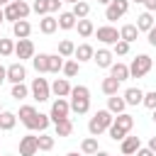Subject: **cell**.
Here are the masks:
<instances>
[{
    "mask_svg": "<svg viewBox=\"0 0 156 156\" xmlns=\"http://www.w3.org/2000/svg\"><path fill=\"white\" fill-rule=\"evenodd\" d=\"M71 12H73V17H76V20H85V17L90 15V5H88L85 0H80V2H76V5H73V10H71Z\"/></svg>",
    "mask_w": 156,
    "mask_h": 156,
    "instance_id": "27",
    "label": "cell"
},
{
    "mask_svg": "<svg viewBox=\"0 0 156 156\" xmlns=\"http://www.w3.org/2000/svg\"><path fill=\"white\" fill-rule=\"evenodd\" d=\"M32 66L37 73H49V54H39V56H32Z\"/></svg>",
    "mask_w": 156,
    "mask_h": 156,
    "instance_id": "22",
    "label": "cell"
},
{
    "mask_svg": "<svg viewBox=\"0 0 156 156\" xmlns=\"http://www.w3.org/2000/svg\"><path fill=\"white\" fill-rule=\"evenodd\" d=\"M151 112H154V115H151V119H154V122H156V110H151Z\"/></svg>",
    "mask_w": 156,
    "mask_h": 156,
    "instance_id": "54",
    "label": "cell"
},
{
    "mask_svg": "<svg viewBox=\"0 0 156 156\" xmlns=\"http://www.w3.org/2000/svg\"><path fill=\"white\" fill-rule=\"evenodd\" d=\"M141 105H144V107H149V110H156V90H151V93H144V100H141Z\"/></svg>",
    "mask_w": 156,
    "mask_h": 156,
    "instance_id": "40",
    "label": "cell"
},
{
    "mask_svg": "<svg viewBox=\"0 0 156 156\" xmlns=\"http://www.w3.org/2000/svg\"><path fill=\"white\" fill-rule=\"evenodd\" d=\"M139 149H141L139 136H124V139H122V154H124V156H132V154H136Z\"/></svg>",
    "mask_w": 156,
    "mask_h": 156,
    "instance_id": "16",
    "label": "cell"
},
{
    "mask_svg": "<svg viewBox=\"0 0 156 156\" xmlns=\"http://www.w3.org/2000/svg\"><path fill=\"white\" fill-rule=\"evenodd\" d=\"M61 71L66 73V78H73V76H78L80 63H78V61H63V68H61Z\"/></svg>",
    "mask_w": 156,
    "mask_h": 156,
    "instance_id": "35",
    "label": "cell"
},
{
    "mask_svg": "<svg viewBox=\"0 0 156 156\" xmlns=\"http://www.w3.org/2000/svg\"><path fill=\"white\" fill-rule=\"evenodd\" d=\"M98 2H102V5H110V2H112V0H98Z\"/></svg>",
    "mask_w": 156,
    "mask_h": 156,
    "instance_id": "51",
    "label": "cell"
},
{
    "mask_svg": "<svg viewBox=\"0 0 156 156\" xmlns=\"http://www.w3.org/2000/svg\"><path fill=\"white\" fill-rule=\"evenodd\" d=\"M39 29H41L44 34H54V32L58 29V22H56V17H51V15H44V17L39 20Z\"/></svg>",
    "mask_w": 156,
    "mask_h": 156,
    "instance_id": "20",
    "label": "cell"
},
{
    "mask_svg": "<svg viewBox=\"0 0 156 156\" xmlns=\"http://www.w3.org/2000/svg\"><path fill=\"white\" fill-rule=\"evenodd\" d=\"M93 156H110L107 151H98V154H93Z\"/></svg>",
    "mask_w": 156,
    "mask_h": 156,
    "instance_id": "49",
    "label": "cell"
},
{
    "mask_svg": "<svg viewBox=\"0 0 156 156\" xmlns=\"http://www.w3.org/2000/svg\"><path fill=\"white\" fill-rule=\"evenodd\" d=\"M61 2H73V5H76V2H80V0H61Z\"/></svg>",
    "mask_w": 156,
    "mask_h": 156,
    "instance_id": "52",
    "label": "cell"
},
{
    "mask_svg": "<svg viewBox=\"0 0 156 156\" xmlns=\"http://www.w3.org/2000/svg\"><path fill=\"white\" fill-rule=\"evenodd\" d=\"M110 76L122 83V80L129 78V66H124V63H112V66H110Z\"/></svg>",
    "mask_w": 156,
    "mask_h": 156,
    "instance_id": "23",
    "label": "cell"
},
{
    "mask_svg": "<svg viewBox=\"0 0 156 156\" xmlns=\"http://www.w3.org/2000/svg\"><path fill=\"white\" fill-rule=\"evenodd\" d=\"M93 61L98 63V68H110V66H112V51L98 49V51L93 54Z\"/></svg>",
    "mask_w": 156,
    "mask_h": 156,
    "instance_id": "15",
    "label": "cell"
},
{
    "mask_svg": "<svg viewBox=\"0 0 156 156\" xmlns=\"http://www.w3.org/2000/svg\"><path fill=\"white\" fill-rule=\"evenodd\" d=\"M61 68H63V56L49 54V73H58Z\"/></svg>",
    "mask_w": 156,
    "mask_h": 156,
    "instance_id": "34",
    "label": "cell"
},
{
    "mask_svg": "<svg viewBox=\"0 0 156 156\" xmlns=\"http://www.w3.org/2000/svg\"><path fill=\"white\" fill-rule=\"evenodd\" d=\"M37 146H39V151H51L54 149V136H49V134L37 136Z\"/></svg>",
    "mask_w": 156,
    "mask_h": 156,
    "instance_id": "36",
    "label": "cell"
},
{
    "mask_svg": "<svg viewBox=\"0 0 156 156\" xmlns=\"http://www.w3.org/2000/svg\"><path fill=\"white\" fill-rule=\"evenodd\" d=\"M124 107H127L124 98H117V95H110V98H107V112H112V115H122Z\"/></svg>",
    "mask_w": 156,
    "mask_h": 156,
    "instance_id": "19",
    "label": "cell"
},
{
    "mask_svg": "<svg viewBox=\"0 0 156 156\" xmlns=\"http://www.w3.org/2000/svg\"><path fill=\"white\" fill-rule=\"evenodd\" d=\"M98 39L102 41V44H117L119 41V32L115 29V27H110V24H105V27H98Z\"/></svg>",
    "mask_w": 156,
    "mask_h": 156,
    "instance_id": "11",
    "label": "cell"
},
{
    "mask_svg": "<svg viewBox=\"0 0 156 156\" xmlns=\"http://www.w3.org/2000/svg\"><path fill=\"white\" fill-rule=\"evenodd\" d=\"M127 10H129V0H112L107 5V10H105V20L107 22H115L122 15H127Z\"/></svg>",
    "mask_w": 156,
    "mask_h": 156,
    "instance_id": "8",
    "label": "cell"
},
{
    "mask_svg": "<svg viewBox=\"0 0 156 156\" xmlns=\"http://www.w3.org/2000/svg\"><path fill=\"white\" fill-rule=\"evenodd\" d=\"M149 44H151V46H156V24L149 29Z\"/></svg>",
    "mask_w": 156,
    "mask_h": 156,
    "instance_id": "43",
    "label": "cell"
},
{
    "mask_svg": "<svg viewBox=\"0 0 156 156\" xmlns=\"http://www.w3.org/2000/svg\"><path fill=\"white\" fill-rule=\"evenodd\" d=\"M0 112H2V107H0Z\"/></svg>",
    "mask_w": 156,
    "mask_h": 156,
    "instance_id": "58",
    "label": "cell"
},
{
    "mask_svg": "<svg viewBox=\"0 0 156 156\" xmlns=\"http://www.w3.org/2000/svg\"><path fill=\"white\" fill-rule=\"evenodd\" d=\"M146 149H151V151L156 154V136H151V139H149V146H146Z\"/></svg>",
    "mask_w": 156,
    "mask_h": 156,
    "instance_id": "47",
    "label": "cell"
},
{
    "mask_svg": "<svg viewBox=\"0 0 156 156\" xmlns=\"http://www.w3.org/2000/svg\"><path fill=\"white\" fill-rule=\"evenodd\" d=\"M134 2H146V0H134Z\"/></svg>",
    "mask_w": 156,
    "mask_h": 156,
    "instance_id": "56",
    "label": "cell"
},
{
    "mask_svg": "<svg viewBox=\"0 0 156 156\" xmlns=\"http://www.w3.org/2000/svg\"><path fill=\"white\" fill-rule=\"evenodd\" d=\"M32 10H34L39 17L49 15V0H34V2H32Z\"/></svg>",
    "mask_w": 156,
    "mask_h": 156,
    "instance_id": "38",
    "label": "cell"
},
{
    "mask_svg": "<svg viewBox=\"0 0 156 156\" xmlns=\"http://www.w3.org/2000/svg\"><path fill=\"white\" fill-rule=\"evenodd\" d=\"M56 22H58L61 29H73V27H76V17H73V12H61Z\"/></svg>",
    "mask_w": 156,
    "mask_h": 156,
    "instance_id": "29",
    "label": "cell"
},
{
    "mask_svg": "<svg viewBox=\"0 0 156 156\" xmlns=\"http://www.w3.org/2000/svg\"><path fill=\"white\" fill-rule=\"evenodd\" d=\"M151 66H154L151 56H146V54H139V56L132 61V66H129V76H132V78H144V76L151 71Z\"/></svg>",
    "mask_w": 156,
    "mask_h": 156,
    "instance_id": "5",
    "label": "cell"
},
{
    "mask_svg": "<svg viewBox=\"0 0 156 156\" xmlns=\"http://www.w3.org/2000/svg\"><path fill=\"white\" fill-rule=\"evenodd\" d=\"M37 151H39V146H37V136L34 134H27V136L20 139V156H34Z\"/></svg>",
    "mask_w": 156,
    "mask_h": 156,
    "instance_id": "13",
    "label": "cell"
},
{
    "mask_svg": "<svg viewBox=\"0 0 156 156\" xmlns=\"http://www.w3.org/2000/svg\"><path fill=\"white\" fill-rule=\"evenodd\" d=\"M10 54H15L12 39H2V37H0V56H10Z\"/></svg>",
    "mask_w": 156,
    "mask_h": 156,
    "instance_id": "39",
    "label": "cell"
},
{
    "mask_svg": "<svg viewBox=\"0 0 156 156\" xmlns=\"http://www.w3.org/2000/svg\"><path fill=\"white\" fill-rule=\"evenodd\" d=\"M68 112H71V105H68V100H66V98H58V100H54V105H51L49 119L56 124V122L66 119V117H68Z\"/></svg>",
    "mask_w": 156,
    "mask_h": 156,
    "instance_id": "7",
    "label": "cell"
},
{
    "mask_svg": "<svg viewBox=\"0 0 156 156\" xmlns=\"http://www.w3.org/2000/svg\"><path fill=\"white\" fill-rule=\"evenodd\" d=\"M112 112H107V110H98L93 117H90V122H88V132H90V136H100L105 129H110V124H112Z\"/></svg>",
    "mask_w": 156,
    "mask_h": 156,
    "instance_id": "3",
    "label": "cell"
},
{
    "mask_svg": "<svg viewBox=\"0 0 156 156\" xmlns=\"http://www.w3.org/2000/svg\"><path fill=\"white\" fill-rule=\"evenodd\" d=\"M51 93H54L56 98L71 95V83H68V78H56V80L51 83Z\"/></svg>",
    "mask_w": 156,
    "mask_h": 156,
    "instance_id": "14",
    "label": "cell"
},
{
    "mask_svg": "<svg viewBox=\"0 0 156 156\" xmlns=\"http://www.w3.org/2000/svg\"><path fill=\"white\" fill-rule=\"evenodd\" d=\"M15 122H17V115H15V112H7V110L0 112V129H2V132H10V129L15 127Z\"/></svg>",
    "mask_w": 156,
    "mask_h": 156,
    "instance_id": "25",
    "label": "cell"
},
{
    "mask_svg": "<svg viewBox=\"0 0 156 156\" xmlns=\"http://www.w3.org/2000/svg\"><path fill=\"white\" fill-rule=\"evenodd\" d=\"M141 100H144V93L139 88H127L124 90V102L127 105H141Z\"/></svg>",
    "mask_w": 156,
    "mask_h": 156,
    "instance_id": "24",
    "label": "cell"
},
{
    "mask_svg": "<svg viewBox=\"0 0 156 156\" xmlns=\"http://www.w3.org/2000/svg\"><path fill=\"white\" fill-rule=\"evenodd\" d=\"M115 54H117V56H124V54H129V44L119 39V41L115 44Z\"/></svg>",
    "mask_w": 156,
    "mask_h": 156,
    "instance_id": "42",
    "label": "cell"
},
{
    "mask_svg": "<svg viewBox=\"0 0 156 156\" xmlns=\"http://www.w3.org/2000/svg\"><path fill=\"white\" fill-rule=\"evenodd\" d=\"M122 156H124V154H122Z\"/></svg>",
    "mask_w": 156,
    "mask_h": 156,
    "instance_id": "59",
    "label": "cell"
},
{
    "mask_svg": "<svg viewBox=\"0 0 156 156\" xmlns=\"http://www.w3.org/2000/svg\"><path fill=\"white\" fill-rule=\"evenodd\" d=\"M93 54H95V49H93L90 44H80V46H76V51H73V56H76V61H78V63L90 61V58H93Z\"/></svg>",
    "mask_w": 156,
    "mask_h": 156,
    "instance_id": "18",
    "label": "cell"
},
{
    "mask_svg": "<svg viewBox=\"0 0 156 156\" xmlns=\"http://www.w3.org/2000/svg\"><path fill=\"white\" fill-rule=\"evenodd\" d=\"M5 76H7V68H5V66H0V80H5Z\"/></svg>",
    "mask_w": 156,
    "mask_h": 156,
    "instance_id": "48",
    "label": "cell"
},
{
    "mask_svg": "<svg viewBox=\"0 0 156 156\" xmlns=\"http://www.w3.org/2000/svg\"><path fill=\"white\" fill-rule=\"evenodd\" d=\"M71 134H73V122L68 117L56 122V136H71Z\"/></svg>",
    "mask_w": 156,
    "mask_h": 156,
    "instance_id": "28",
    "label": "cell"
},
{
    "mask_svg": "<svg viewBox=\"0 0 156 156\" xmlns=\"http://www.w3.org/2000/svg\"><path fill=\"white\" fill-rule=\"evenodd\" d=\"M154 27V17H151V12H141L139 17H136V29L139 32H149Z\"/></svg>",
    "mask_w": 156,
    "mask_h": 156,
    "instance_id": "26",
    "label": "cell"
},
{
    "mask_svg": "<svg viewBox=\"0 0 156 156\" xmlns=\"http://www.w3.org/2000/svg\"><path fill=\"white\" fill-rule=\"evenodd\" d=\"M2 20H5V15H2V10H0V24H2Z\"/></svg>",
    "mask_w": 156,
    "mask_h": 156,
    "instance_id": "55",
    "label": "cell"
},
{
    "mask_svg": "<svg viewBox=\"0 0 156 156\" xmlns=\"http://www.w3.org/2000/svg\"><path fill=\"white\" fill-rule=\"evenodd\" d=\"M76 27H78V34H80V37H90V34L95 32V27H93L90 20H78Z\"/></svg>",
    "mask_w": 156,
    "mask_h": 156,
    "instance_id": "33",
    "label": "cell"
},
{
    "mask_svg": "<svg viewBox=\"0 0 156 156\" xmlns=\"http://www.w3.org/2000/svg\"><path fill=\"white\" fill-rule=\"evenodd\" d=\"M136 37H139V29H136V24H124V27L119 29V39H122V41H127V44L136 41Z\"/></svg>",
    "mask_w": 156,
    "mask_h": 156,
    "instance_id": "21",
    "label": "cell"
},
{
    "mask_svg": "<svg viewBox=\"0 0 156 156\" xmlns=\"http://www.w3.org/2000/svg\"><path fill=\"white\" fill-rule=\"evenodd\" d=\"M132 127H134V117L132 115H127V112H122V115H117L115 119H112V124H110V139L112 141H122L129 132H132Z\"/></svg>",
    "mask_w": 156,
    "mask_h": 156,
    "instance_id": "1",
    "label": "cell"
},
{
    "mask_svg": "<svg viewBox=\"0 0 156 156\" xmlns=\"http://www.w3.org/2000/svg\"><path fill=\"white\" fill-rule=\"evenodd\" d=\"M29 95V88L24 85V83H17V85H12V98L15 100H24Z\"/></svg>",
    "mask_w": 156,
    "mask_h": 156,
    "instance_id": "37",
    "label": "cell"
},
{
    "mask_svg": "<svg viewBox=\"0 0 156 156\" xmlns=\"http://www.w3.org/2000/svg\"><path fill=\"white\" fill-rule=\"evenodd\" d=\"M0 85H2V80H0Z\"/></svg>",
    "mask_w": 156,
    "mask_h": 156,
    "instance_id": "57",
    "label": "cell"
},
{
    "mask_svg": "<svg viewBox=\"0 0 156 156\" xmlns=\"http://www.w3.org/2000/svg\"><path fill=\"white\" fill-rule=\"evenodd\" d=\"M29 93H32V98H34V100L46 102V100H49V95H51V85L46 83V78H34V80H32Z\"/></svg>",
    "mask_w": 156,
    "mask_h": 156,
    "instance_id": "6",
    "label": "cell"
},
{
    "mask_svg": "<svg viewBox=\"0 0 156 156\" xmlns=\"http://www.w3.org/2000/svg\"><path fill=\"white\" fill-rule=\"evenodd\" d=\"M20 122L27 129H37V110L32 105H22L20 107Z\"/></svg>",
    "mask_w": 156,
    "mask_h": 156,
    "instance_id": "10",
    "label": "cell"
},
{
    "mask_svg": "<svg viewBox=\"0 0 156 156\" xmlns=\"http://www.w3.org/2000/svg\"><path fill=\"white\" fill-rule=\"evenodd\" d=\"M66 156H80V154H76V151H71V154H66Z\"/></svg>",
    "mask_w": 156,
    "mask_h": 156,
    "instance_id": "53",
    "label": "cell"
},
{
    "mask_svg": "<svg viewBox=\"0 0 156 156\" xmlns=\"http://www.w3.org/2000/svg\"><path fill=\"white\" fill-rule=\"evenodd\" d=\"M71 110L76 112V115H85L88 110H90V90L85 88V85H76V88H71Z\"/></svg>",
    "mask_w": 156,
    "mask_h": 156,
    "instance_id": "2",
    "label": "cell"
},
{
    "mask_svg": "<svg viewBox=\"0 0 156 156\" xmlns=\"http://www.w3.org/2000/svg\"><path fill=\"white\" fill-rule=\"evenodd\" d=\"M15 56L22 61V58H32L34 56V44H32V39H17V44H15Z\"/></svg>",
    "mask_w": 156,
    "mask_h": 156,
    "instance_id": "12",
    "label": "cell"
},
{
    "mask_svg": "<svg viewBox=\"0 0 156 156\" xmlns=\"http://www.w3.org/2000/svg\"><path fill=\"white\" fill-rule=\"evenodd\" d=\"M12 34H15L17 39H27V37L32 34V24H29L27 20H17V22L12 24Z\"/></svg>",
    "mask_w": 156,
    "mask_h": 156,
    "instance_id": "17",
    "label": "cell"
},
{
    "mask_svg": "<svg viewBox=\"0 0 156 156\" xmlns=\"http://www.w3.org/2000/svg\"><path fill=\"white\" fill-rule=\"evenodd\" d=\"M61 7V0H49V12H56Z\"/></svg>",
    "mask_w": 156,
    "mask_h": 156,
    "instance_id": "44",
    "label": "cell"
},
{
    "mask_svg": "<svg viewBox=\"0 0 156 156\" xmlns=\"http://www.w3.org/2000/svg\"><path fill=\"white\" fill-rule=\"evenodd\" d=\"M5 5H10V0H0V7H5Z\"/></svg>",
    "mask_w": 156,
    "mask_h": 156,
    "instance_id": "50",
    "label": "cell"
},
{
    "mask_svg": "<svg viewBox=\"0 0 156 156\" xmlns=\"http://www.w3.org/2000/svg\"><path fill=\"white\" fill-rule=\"evenodd\" d=\"M80 151H83V154H98V151H100V149H98V136H88V139H83Z\"/></svg>",
    "mask_w": 156,
    "mask_h": 156,
    "instance_id": "32",
    "label": "cell"
},
{
    "mask_svg": "<svg viewBox=\"0 0 156 156\" xmlns=\"http://www.w3.org/2000/svg\"><path fill=\"white\" fill-rule=\"evenodd\" d=\"M146 12H156V0H146Z\"/></svg>",
    "mask_w": 156,
    "mask_h": 156,
    "instance_id": "45",
    "label": "cell"
},
{
    "mask_svg": "<svg viewBox=\"0 0 156 156\" xmlns=\"http://www.w3.org/2000/svg\"><path fill=\"white\" fill-rule=\"evenodd\" d=\"M136 156H156V154H154L151 149H139V151H136Z\"/></svg>",
    "mask_w": 156,
    "mask_h": 156,
    "instance_id": "46",
    "label": "cell"
},
{
    "mask_svg": "<svg viewBox=\"0 0 156 156\" xmlns=\"http://www.w3.org/2000/svg\"><path fill=\"white\" fill-rule=\"evenodd\" d=\"M73 51H76V44L71 41V39H61L58 41V56H73Z\"/></svg>",
    "mask_w": 156,
    "mask_h": 156,
    "instance_id": "31",
    "label": "cell"
},
{
    "mask_svg": "<svg viewBox=\"0 0 156 156\" xmlns=\"http://www.w3.org/2000/svg\"><path fill=\"white\" fill-rule=\"evenodd\" d=\"M117 90H119V80H117V78L110 76V78L102 80V93H105V95H117Z\"/></svg>",
    "mask_w": 156,
    "mask_h": 156,
    "instance_id": "30",
    "label": "cell"
},
{
    "mask_svg": "<svg viewBox=\"0 0 156 156\" xmlns=\"http://www.w3.org/2000/svg\"><path fill=\"white\" fill-rule=\"evenodd\" d=\"M49 122H51V119H49V115H41V112H37V129H39V132H44V129L49 127Z\"/></svg>",
    "mask_w": 156,
    "mask_h": 156,
    "instance_id": "41",
    "label": "cell"
},
{
    "mask_svg": "<svg viewBox=\"0 0 156 156\" xmlns=\"http://www.w3.org/2000/svg\"><path fill=\"white\" fill-rule=\"evenodd\" d=\"M29 12H32V7H29L24 0H10V5H5V10H2L5 20H10L12 24H15L17 20H27Z\"/></svg>",
    "mask_w": 156,
    "mask_h": 156,
    "instance_id": "4",
    "label": "cell"
},
{
    "mask_svg": "<svg viewBox=\"0 0 156 156\" xmlns=\"http://www.w3.org/2000/svg\"><path fill=\"white\" fill-rule=\"evenodd\" d=\"M24 78H27V71H24L22 61H20V63H10V66H7V76H5V80H10L12 85H17V83H22Z\"/></svg>",
    "mask_w": 156,
    "mask_h": 156,
    "instance_id": "9",
    "label": "cell"
}]
</instances>
